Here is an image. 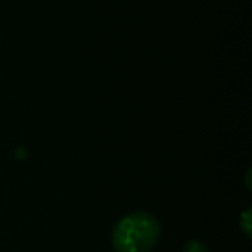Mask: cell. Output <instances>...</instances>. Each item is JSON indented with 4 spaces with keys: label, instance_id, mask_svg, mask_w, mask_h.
<instances>
[{
    "label": "cell",
    "instance_id": "cell-1",
    "mask_svg": "<svg viewBox=\"0 0 252 252\" xmlns=\"http://www.w3.org/2000/svg\"><path fill=\"white\" fill-rule=\"evenodd\" d=\"M161 235L159 221L149 213H133L123 217L112 232L117 252H149Z\"/></svg>",
    "mask_w": 252,
    "mask_h": 252
},
{
    "label": "cell",
    "instance_id": "cell-2",
    "mask_svg": "<svg viewBox=\"0 0 252 252\" xmlns=\"http://www.w3.org/2000/svg\"><path fill=\"white\" fill-rule=\"evenodd\" d=\"M239 226H241V230L245 233V236L251 238V208H247L242 213L241 220H239Z\"/></svg>",
    "mask_w": 252,
    "mask_h": 252
},
{
    "label": "cell",
    "instance_id": "cell-3",
    "mask_svg": "<svg viewBox=\"0 0 252 252\" xmlns=\"http://www.w3.org/2000/svg\"><path fill=\"white\" fill-rule=\"evenodd\" d=\"M183 252H208V248L201 241H189L183 247Z\"/></svg>",
    "mask_w": 252,
    "mask_h": 252
}]
</instances>
